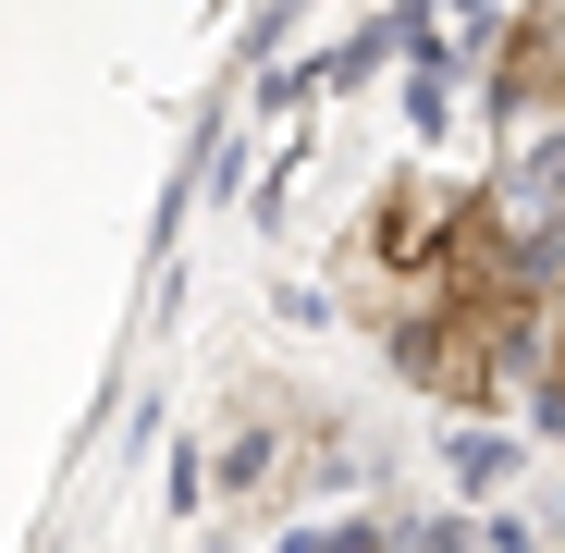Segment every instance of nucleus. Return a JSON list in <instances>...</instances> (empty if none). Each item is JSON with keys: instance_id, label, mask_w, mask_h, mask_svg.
<instances>
[{"instance_id": "nucleus-2", "label": "nucleus", "mask_w": 565, "mask_h": 553, "mask_svg": "<svg viewBox=\"0 0 565 553\" xmlns=\"http://www.w3.org/2000/svg\"><path fill=\"white\" fill-rule=\"evenodd\" d=\"M516 86H553V99H565V13H529L516 25V62H504Z\"/></svg>"}, {"instance_id": "nucleus-1", "label": "nucleus", "mask_w": 565, "mask_h": 553, "mask_svg": "<svg viewBox=\"0 0 565 553\" xmlns=\"http://www.w3.org/2000/svg\"><path fill=\"white\" fill-rule=\"evenodd\" d=\"M369 246L394 258V284L369 296V320H382V344L418 369L430 394H492L516 344L541 332V284L516 234L480 210V198H430V184H394L382 222H369Z\"/></svg>"}]
</instances>
